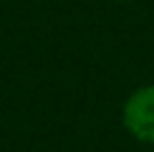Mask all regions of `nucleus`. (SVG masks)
Listing matches in <instances>:
<instances>
[{
  "instance_id": "nucleus-1",
  "label": "nucleus",
  "mask_w": 154,
  "mask_h": 152,
  "mask_svg": "<svg viewBox=\"0 0 154 152\" xmlns=\"http://www.w3.org/2000/svg\"><path fill=\"white\" fill-rule=\"evenodd\" d=\"M124 124L137 139L154 142V86L134 91L124 104Z\"/></svg>"
}]
</instances>
